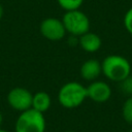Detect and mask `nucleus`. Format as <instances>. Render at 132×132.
I'll list each match as a JSON object with an SVG mask.
<instances>
[{"instance_id":"obj_1","label":"nucleus","mask_w":132,"mask_h":132,"mask_svg":"<svg viewBox=\"0 0 132 132\" xmlns=\"http://www.w3.org/2000/svg\"><path fill=\"white\" fill-rule=\"evenodd\" d=\"M102 74L109 80L120 82L132 73V66L128 59L121 55H108L101 62Z\"/></svg>"},{"instance_id":"obj_19","label":"nucleus","mask_w":132,"mask_h":132,"mask_svg":"<svg viewBox=\"0 0 132 132\" xmlns=\"http://www.w3.org/2000/svg\"><path fill=\"white\" fill-rule=\"evenodd\" d=\"M67 132H75V131H67Z\"/></svg>"},{"instance_id":"obj_14","label":"nucleus","mask_w":132,"mask_h":132,"mask_svg":"<svg viewBox=\"0 0 132 132\" xmlns=\"http://www.w3.org/2000/svg\"><path fill=\"white\" fill-rule=\"evenodd\" d=\"M123 24L125 29L127 30V32L132 35V7H130L124 14V19H123Z\"/></svg>"},{"instance_id":"obj_9","label":"nucleus","mask_w":132,"mask_h":132,"mask_svg":"<svg viewBox=\"0 0 132 132\" xmlns=\"http://www.w3.org/2000/svg\"><path fill=\"white\" fill-rule=\"evenodd\" d=\"M77 44L84 52L93 54L100 50L102 45V40L98 34L89 31L78 37Z\"/></svg>"},{"instance_id":"obj_20","label":"nucleus","mask_w":132,"mask_h":132,"mask_svg":"<svg viewBox=\"0 0 132 132\" xmlns=\"http://www.w3.org/2000/svg\"><path fill=\"white\" fill-rule=\"evenodd\" d=\"M131 75H132V73H131Z\"/></svg>"},{"instance_id":"obj_16","label":"nucleus","mask_w":132,"mask_h":132,"mask_svg":"<svg viewBox=\"0 0 132 132\" xmlns=\"http://www.w3.org/2000/svg\"><path fill=\"white\" fill-rule=\"evenodd\" d=\"M2 122H3V116H2V113L0 112V126L2 125Z\"/></svg>"},{"instance_id":"obj_12","label":"nucleus","mask_w":132,"mask_h":132,"mask_svg":"<svg viewBox=\"0 0 132 132\" xmlns=\"http://www.w3.org/2000/svg\"><path fill=\"white\" fill-rule=\"evenodd\" d=\"M122 113H123V118L124 120L132 125V96L128 97L126 99V101L123 104V108H122Z\"/></svg>"},{"instance_id":"obj_3","label":"nucleus","mask_w":132,"mask_h":132,"mask_svg":"<svg viewBox=\"0 0 132 132\" xmlns=\"http://www.w3.org/2000/svg\"><path fill=\"white\" fill-rule=\"evenodd\" d=\"M46 127L43 113L33 109L32 107L20 112L15 120V132H44Z\"/></svg>"},{"instance_id":"obj_4","label":"nucleus","mask_w":132,"mask_h":132,"mask_svg":"<svg viewBox=\"0 0 132 132\" xmlns=\"http://www.w3.org/2000/svg\"><path fill=\"white\" fill-rule=\"evenodd\" d=\"M61 20L66 30V33L70 34V36L78 38L82 34L90 31L91 23L89 16L80 9L65 11Z\"/></svg>"},{"instance_id":"obj_18","label":"nucleus","mask_w":132,"mask_h":132,"mask_svg":"<svg viewBox=\"0 0 132 132\" xmlns=\"http://www.w3.org/2000/svg\"><path fill=\"white\" fill-rule=\"evenodd\" d=\"M129 132H132V129H130V130H129Z\"/></svg>"},{"instance_id":"obj_5","label":"nucleus","mask_w":132,"mask_h":132,"mask_svg":"<svg viewBox=\"0 0 132 132\" xmlns=\"http://www.w3.org/2000/svg\"><path fill=\"white\" fill-rule=\"evenodd\" d=\"M33 94L26 88L15 87L12 88L7 94L8 105L16 111H25L32 106Z\"/></svg>"},{"instance_id":"obj_2","label":"nucleus","mask_w":132,"mask_h":132,"mask_svg":"<svg viewBox=\"0 0 132 132\" xmlns=\"http://www.w3.org/2000/svg\"><path fill=\"white\" fill-rule=\"evenodd\" d=\"M87 98V87L78 81H68L64 84L58 92L59 103L68 109L78 107Z\"/></svg>"},{"instance_id":"obj_6","label":"nucleus","mask_w":132,"mask_h":132,"mask_svg":"<svg viewBox=\"0 0 132 132\" xmlns=\"http://www.w3.org/2000/svg\"><path fill=\"white\" fill-rule=\"evenodd\" d=\"M39 32L45 39L50 41H60L66 35V30L62 20L54 16L45 18L41 21L39 25Z\"/></svg>"},{"instance_id":"obj_8","label":"nucleus","mask_w":132,"mask_h":132,"mask_svg":"<svg viewBox=\"0 0 132 132\" xmlns=\"http://www.w3.org/2000/svg\"><path fill=\"white\" fill-rule=\"evenodd\" d=\"M79 74L82 79L87 81H93L96 80L100 74H102V68H101V62H99L96 59H89L85 61L79 68Z\"/></svg>"},{"instance_id":"obj_10","label":"nucleus","mask_w":132,"mask_h":132,"mask_svg":"<svg viewBox=\"0 0 132 132\" xmlns=\"http://www.w3.org/2000/svg\"><path fill=\"white\" fill-rule=\"evenodd\" d=\"M52 105V98L50 94L45 91H38L33 94L32 98V108L43 113L50 109Z\"/></svg>"},{"instance_id":"obj_11","label":"nucleus","mask_w":132,"mask_h":132,"mask_svg":"<svg viewBox=\"0 0 132 132\" xmlns=\"http://www.w3.org/2000/svg\"><path fill=\"white\" fill-rule=\"evenodd\" d=\"M57 3L63 10L69 11L79 9L84 3V0H57Z\"/></svg>"},{"instance_id":"obj_13","label":"nucleus","mask_w":132,"mask_h":132,"mask_svg":"<svg viewBox=\"0 0 132 132\" xmlns=\"http://www.w3.org/2000/svg\"><path fill=\"white\" fill-rule=\"evenodd\" d=\"M119 84H120V90L125 95H128L129 97L132 96V75L126 77Z\"/></svg>"},{"instance_id":"obj_17","label":"nucleus","mask_w":132,"mask_h":132,"mask_svg":"<svg viewBox=\"0 0 132 132\" xmlns=\"http://www.w3.org/2000/svg\"><path fill=\"white\" fill-rule=\"evenodd\" d=\"M0 132H8V131H6V130H4V129H1V128H0Z\"/></svg>"},{"instance_id":"obj_15","label":"nucleus","mask_w":132,"mask_h":132,"mask_svg":"<svg viewBox=\"0 0 132 132\" xmlns=\"http://www.w3.org/2000/svg\"><path fill=\"white\" fill-rule=\"evenodd\" d=\"M2 16H3V7H2V5L0 3V20L2 19Z\"/></svg>"},{"instance_id":"obj_7","label":"nucleus","mask_w":132,"mask_h":132,"mask_svg":"<svg viewBox=\"0 0 132 132\" xmlns=\"http://www.w3.org/2000/svg\"><path fill=\"white\" fill-rule=\"evenodd\" d=\"M87 95L94 102L104 103L111 97V88L107 82L96 79L87 87Z\"/></svg>"}]
</instances>
